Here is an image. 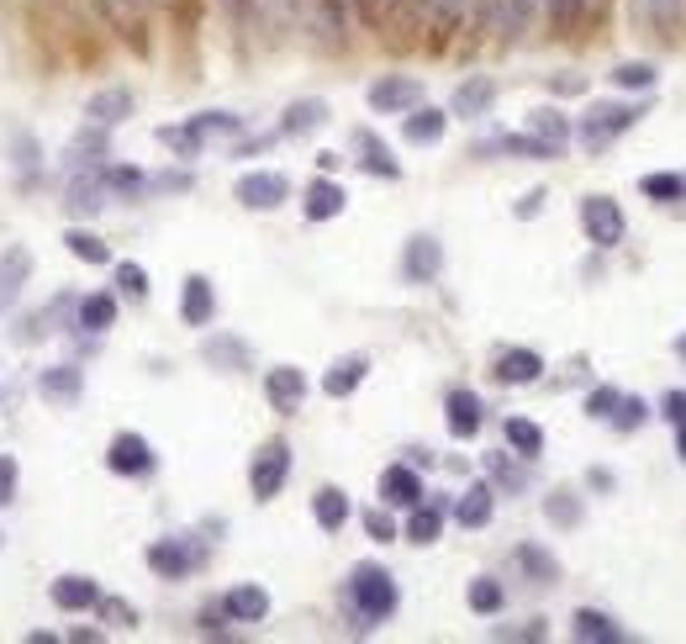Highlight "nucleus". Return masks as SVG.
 <instances>
[{
    "instance_id": "5fc2aeb1",
    "label": "nucleus",
    "mask_w": 686,
    "mask_h": 644,
    "mask_svg": "<svg viewBox=\"0 0 686 644\" xmlns=\"http://www.w3.org/2000/svg\"><path fill=\"white\" fill-rule=\"evenodd\" d=\"M539 206H545V191H533V196H523V202H518V217H533Z\"/></svg>"
},
{
    "instance_id": "603ef678",
    "label": "nucleus",
    "mask_w": 686,
    "mask_h": 644,
    "mask_svg": "<svg viewBox=\"0 0 686 644\" xmlns=\"http://www.w3.org/2000/svg\"><path fill=\"white\" fill-rule=\"evenodd\" d=\"M486 465H491V476H497V481H502V486H523V476H518V470H512V465H507V460H497V455H491V460H486Z\"/></svg>"
},
{
    "instance_id": "ea45409f",
    "label": "nucleus",
    "mask_w": 686,
    "mask_h": 644,
    "mask_svg": "<svg viewBox=\"0 0 686 644\" xmlns=\"http://www.w3.org/2000/svg\"><path fill=\"white\" fill-rule=\"evenodd\" d=\"M612 85H618V90H649V85H655V69H649V64H618V69H612Z\"/></svg>"
},
{
    "instance_id": "f704fd0d",
    "label": "nucleus",
    "mask_w": 686,
    "mask_h": 644,
    "mask_svg": "<svg viewBox=\"0 0 686 644\" xmlns=\"http://www.w3.org/2000/svg\"><path fill=\"white\" fill-rule=\"evenodd\" d=\"M639 191L655 196V202H686V175H645Z\"/></svg>"
},
{
    "instance_id": "7ed1b4c3",
    "label": "nucleus",
    "mask_w": 686,
    "mask_h": 644,
    "mask_svg": "<svg viewBox=\"0 0 686 644\" xmlns=\"http://www.w3.org/2000/svg\"><path fill=\"white\" fill-rule=\"evenodd\" d=\"M581 227H586V238L597 243V248H618V243H624V206L607 202V196H586L581 202Z\"/></svg>"
},
{
    "instance_id": "2f4dec72",
    "label": "nucleus",
    "mask_w": 686,
    "mask_h": 644,
    "mask_svg": "<svg viewBox=\"0 0 686 644\" xmlns=\"http://www.w3.org/2000/svg\"><path fill=\"white\" fill-rule=\"evenodd\" d=\"M117 322V296H85L80 302V328L85 333H106Z\"/></svg>"
},
{
    "instance_id": "e433bc0d",
    "label": "nucleus",
    "mask_w": 686,
    "mask_h": 644,
    "mask_svg": "<svg viewBox=\"0 0 686 644\" xmlns=\"http://www.w3.org/2000/svg\"><path fill=\"white\" fill-rule=\"evenodd\" d=\"M323 117H327V106H323V101H296L291 111H285L281 133H306V127H317Z\"/></svg>"
},
{
    "instance_id": "c85d7f7f",
    "label": "nucleus",
    "mask_w": 686,
    "mask_h": 644,
    "mask_svg": "<svg viewBox=\"0 0 686 644\" xmlns=\"http://www.w3.org/2000/svg\"><path fill=\"white\" fill-rule=\"evenodd\" d=\"M354 148H360L364 154V169H375V175H385V180H396V175H402V169H396V159H391V154H385V143L375 138V133H354Z\"/></svg>"
},
{
    "instance_id": "f03ea898",
    "label": "nucleus",
    "mask_w": 686,
    "mask_h": 644,
    "mask_svg": "<svg viewBox=\"0 0 686 644\" xmlns=\"http://www.w3.org/2000/svg\"><path fill=\"white\" fill-rule=\"evenodd\" d=\"M285 476H291V443H285V439H270L259 455H254L248 486H254V497H259V502H270V497H281Z\"/></svg>"
},
{
    "instance_id": "37998d69",
    "label": "nucleus",
    "mask_w": 686,
    "mask_h": 644,
    "mask_svg": "<svg viewBox=\"0 0 686 644\" xmlns=\"http://www.w3.org/2000/svg\"><path fill=\"white\" fill-rule=\"evenodd\" d=\"M612 423H618V428H639V423H645V402H639V397H618V407H612Z\"/></svg>"
},
{
    "instance_id": "a211bd4d",
    "label": "nucleus",
    "mask_w": 686,
    "mask_h": 644,
    "mask_svg": "<svg viewBox=\"0 0 686 644\" xmlns=\"http://www.w3.org/2000/svg\"><path fill=\"white\" fill-rule=\"evenodd\" d=\"M364 375H370V360H364V354H349V360H339L323 375V391H327V397H354Z\"/></svg>"
},
{
    "instance_id": "a18cd8bd",
    "label": "nucleus",
    "mask_w": 686,
    "mask_h": 644,
    "mask_svg": "<svg viewBox=\"0 0 686 644\" xmlns=\"http://www.w3.org/2000/svg\"><path fill=\"white\" fill-rule=\"evenodd\" d=\"M618 397H624V391H612V386H597V391H591V402H586V412H591V418H612Z\"/></svg>"
},
{
    "instance_id": "6e6552de",
    "label": "nucleus",
    "mask_w": 686,
    "mask_h": 644,
    "mask_svg": "<svg viewBox=\"0 0 686 644\" xmlns=\"http://www.w3.org/2000/svg\"><path fill=\"white\" fill-rule=\"evenodd\" d=\"M418 101H423V85L412 75H385V80L370 85V106L375 111H412Z\"/></svg>"
},
{
    "instance_id": "423d86ee",
    "label": "nucleus",
    "mask_w": 686,
    "mask_h": 644,
    "mask_svg": "<svg viewBox=\"0 0 686 644\" xmlns=\"http://www.w3.org/2000/svg\"><path fill=\"white\" fill-rule=\"evenodd\" d=\"M285 196H291V180L275 175V169H254V175L238 180V202L248 206V212H275Z\"/></svg>"
},
{
    "instance_id": "7c9ffc66",
    "label": "nucleus",
    "mask_w": 686,
    "mask_h": 644,
    "mask_svg": "<svg viewBox=\"0 0 686 644\" xmlns=\"http://www.w3.org/2000/svg\"><path fill=\"white\" fill-rule=\"evenodd\" d=\"M507 443H512L523 460H533V455H545V428L528 423V418H507Z\"/></svg>"
},
{
    "instance_id": "3c124183",
    "label": "nucleus",
    "mask_w": 686,
    "mask_h": 644,
    "mask_svg": "<svg viewBox=\"0 0 686 644\" xmlns=\"http://www.w3.org/2000/svg\"><path fill=\"white\" fill-rule=\"evenodd\" d=\"M497 640H545V618H528L523 628H497Z\"/></svg>"
},
{
    "instance_id": "f3484780",
    "label": "nucleus",
    "mask_w": 686,
    "mask_h": 644,
    "mask_svg": "<svg viewBox=\"0 0 686 644\" xmlns=\"http://www.w3.org/2000/svg\"><path fill=\"white\" fill-rule=\"evenodd\" d=\"M133 111V90H121V85H111V90H101L96 101L85 106V117H90V127H117L121 117Z\"/></svg>"
},
{
    "instance_id": "f8f14e48",
    "label": "nucleus",
    "mask_w": 686,
    "mask_h": 644,
    "mask_svg": "<svg viewBox=\"0 0 686 644\" xmlns=\"http://www.w3.org/2000/svg\"><path fill=\"white\" fill-rule=\"evenodd\" d=\"M223 613L233 624H259V618H270V592L264 586H233L223 597Z\"/></svg>"
},
{
    "instance_id": "a19ab883",
    "label": "nucleus",
    "mask_w": 686,
    "mask_h": 644,
    "mask_svg": "<svg viewBox=\"0 0 686 644\" xmlns=\"http://www.w3.org/2000/svg\"><path fill=\"white\" fill-rule=\"evenodd\" d=\"M518 565H523V570H533L539 582H555V576H560V565L549 560L545 549H533V544H523V549H518Z\"/></svg>"
},
{
    "instance_id": "58836bf2",
    "label": "nucleus",
    "mask_w": 686,
    "mask_h": 644,
    "mask_svg": "<svg viewBox=\"0 0 686 644\" xmlns=\"http://www.w3.org/2000/svg\"><path fill=\"white\" fill-rule=\"evenodd\" d=\"M576 21H581V0H549V27H555V38H570Z\"/></svg>"
},
{
    "instance_id": "4c0bfd02",
    "label": "nucleus",
    "mask_w": 686,
    "mask_h": 644,
    "mask_svg": "<svg viewBox=\"0 0 686 644\" xmlns=\"http://www.w3.org/2000/svg\"><path fill=\"white\" fill-rule=\"evenodd\" d=\"M464 603L476 607V613H497V607H502V586L491 582V576H476L470 592H464Z\"/></svg>"
},
{
    "instance_id": "4468645a",
    "label": "nucleus",
    "mask_w": 686,
    "mask_h": 644,
    "mask_svg": "<svg viewBox=\"0 0 686 644\" xmlns=\"http://www.w3.org/2000/svg\"><path fill=\"white\" fill-rule=\"evenodd\" d=\"M423 21H428V32H433V48H444L464 27V0H423Z\"/></svg>"
},
{
    "instance_id": "6e6d98bb",
    "label": "nucleus",
    "mask_w": 686,
    "mask_h": 644,
    "mask_svg": "<svg viewBox=\"0 0 686 644\" xmlns=\"http://www.w3.org/2000/svg\"><path fill=\"white\" fill-rule=\"evenodd\" d=\"M507 17V0H481V21H497Z\"/></svg>"
},
{
    "instance_id": "dca6fc26",
    "label": "nucleus",
    "mask_w": 686,
    "mask_h": 644,
    "mask_svg": "<svg viewBox=\"0 0 686 644\" xmlns=\"http://www.w3.org/2000/svg\"><path fill=\"white\" fill-rule=\"evenodd\" d=\"M528 138L539 143V148H545V154H560V148H566L570 143V127H566V117H560V111H533V117H528Z\"/></svg>"
},
{
    "instance_id": "393cba45",
    "label": "nucleus",
    "mask_w": 686,
    "mask_h": 644,
    "mask_svg": "<svg viewBox=\"0 0 686 644\" xmlns=\"http://www.w3.org/2000/svg\"><path fill=\"white\" fill-rule=\"evenodd\" d=\"M439 534H444V507H433V502L406 507V539H412V544H433Z\"/></svg>"
},
{
    "instance_id": "09e8293b",
    "label": "nucleus",
    "mask_w": 686,
    "mask_h": 644,
    "mask_svg": "<svg viewBox=\"0 0 686 644\" xmlns=\"http://www.w3.org/2000/svg\"><path fill=\"white\" fill-rule=\"evenodd\" d=\"M17 502V460H0V507Z\"/></svg>"
},
{
    "instance_id": "6ab92c4d",
    "label": "nucleus",
    "mask_w": 686,
    "mask_h": 644,
    "mask_svg": "<svg viewBox=\"0 0 686 644\" xmlns=\"http://www.w3.org/2000/svg\"><path fill=\"white\" fill-rule=\"evenodd\" d=\"M96 597H101V586L90 582V576H59L53 582V603L63 613H85V607H96Z\"/></svg>"
},
{
    "instance_id": "72a5a7b5",
    "label": "nucleus",
    "mask_w": 686,
    "mask_h": 644,
    "mask_svg": "<svg viewBox=\"0 0 686 644\" xmlns=\"http://www.w3.org/2000/svg\"><path fill=\"white\" fill-rule=\"evenodd\" d=\"M80 370H75V364H59V370H48V375H42V397H59V402H75V397H80Z\"/></svg>"
},
{
    "instance_id": "20e7f679",
    "label": "nucleus",
    "mask_w": 686,
    "mask_h": 644,
    "mask_svg": "<svg viewBox=\"0 0 686 644\" xmlns=\"http://www.w3.org/2000/svg\"><path fill=\"white\" fill-rule=\"evenodd\" d=\"M96 6L127 48H138V53L148 48V0H96Z\"/></svg>"
},
{
    "instance_id": "39448f33",
    "label": "nucleus",
    "mask_w": 686,
    "mask_h": 644,
    "mask_svg": "<svg viewBox=\"0 0 686 644\" xmlns=\"http://www.w3.org/2000/svg\"><path fill=\"white\" fill-rule=\"evenodd\" d=\"M639 117H645L639 106H591V111L581 117V143H586V148H602L607 138L628 133Z\"/></svg>"
},
{
    "instance_id": "49530a36",
    "label": "nucleus",
    "mask_w": 686,
    "mask_h": 644,
    "mask_svg": "<svg viewBox=\"0 0 686 644\" xmlns=\"http://www.w3.org/2000/svg\"><path fill=\"white\" fill-rule=\"evenodd\" d=\"M533 6H539V0H507V27L523 32L528 21H533Z\"/></svg>"
},
{
    "instance_id": "8fccbe9b",
    "label": "nucleus",
    "mask_w": 686,
    "mask_h": 644,
    "mask_svg": "<svg viewBox=\"0 0 686 644\" xmlns=\"http://www.w3.org/2000/svg\"><path fill=\"white\" fill-rule=\"evenodd\" d=\"M364 528H370L375 539H396V524H391V513H381V507H375V513H364Z\"/></svg>"
},
{
    "instance_id": "0eeeda50",
    "label": "nucleus",
    "mask_w": 686,
    "mask_h": 644,
    "mask_svg": "<svg viewBox=\"0 0 686 644\" xmlns=\"http://www.w3.org/2000/svg\"><path fill=\"white\" fill-rule=\"evenodd\" d=\"M106 465L117 470V476H148L154 470V449L143 433H117L111 449H106Z\"/></svg>"
},
{
    "instance_id": "c9c22d12",
    "label": "nucleus",
    "mask_w": 686,
    "mask_h": 644,
    "mask_svg": "<svg viewBox=\"0 0 686 644\" xmlns=\"http://www.w3.org/2000/svg\"><path fill=\"white\" fill-rule=\"evenodd\" d=\"M63 243H69V254H75V260H85V264H106V260H111V248H106L96 233H80V227H75Z\"/></svg>"
},
{
    "instance_id": "864d4df0",
    "label": "nucleus",
    "mask_w": 686,
    "mask_h": 644,
    "mask_svg": "<svg viewBox=\"0 0 686 644\" xmlns=\"http://www.w3.org/2000/svg\"><path fill=\"white\" fill-rule=\"evenodd\" d=\"M666 418L670 423H686V391H666Z\"/></svg>"
},
{
    "instance_id": "473e14b6",
    "label": "nucleus",
    "mask_w": 686,
    "mask_h": 644,
    "mask_svg": "<svg viewBox=\"0 0 686 644\" xmlns=\"http://www.w3.org/2000/svg\"><path fill=\"white\" fill-rule=\"evenodd\" d=\"M682 17H686V0H645V21L660 38H670L682 27Z\"/></svg>"
},
{
    "instance_id": "9b49d317",
    "label": "nucleus",
    "mask_w": 686,
    "mask_h": 644,
    "mask_svg": "<svg viewBox=\"0 0 686 644\" xmlns=\"http://www.w3.org/2000/svg\"><path fill=\"white\" fill-rule=\"evenodd\" d=\"M444 407H449V433H454V439H476V433H481V397H476V391L454 386Z\"/></svg>"
},
{
    "instance_id": "4d7b16f0",
    "label": "nucleus",
    "mask_w": 686,
    "mask_h": 644,
    "mask_svg": "<svg viewBox=\"0 0 686 644\" xmlns=\"http://www.w3.org/2000/svg\"><path fill=\"white\" fill-rule=\"evenodd\" d=\"M227 11H233V17H248V11H254V0H227Z\"/></svg>"
},
{
    "instance_id": "cd10ccee",
    "label": "nucleus",
    "mask_w": 686,
    "mask_h": 644,
    "mask_svg": "<svg viewBox=\"0 0 686 644\" xmlns=\"http://www.w3.org/2000/svg\"><path fill=\"white\" fill-rule=\"evenodd\" d=\"M27 270H32V254L27 248H11V254H0V306L11 302L27 281Z\"/></svg>"
},
{
    "instance_id": "c03bdc74",
    "label": "nucleus",
    "mask_w": 686,
    "mask_h": 644,
    "mask_svg": "<svg viewBox=\"0 0 686 644\" xmlns=\"http://www.w3.org/2000/svg\"><path fill=\"white\" fill-rule=\"evenodd\" d=\"M117 285L127 296H148V275H143V264H117Z\"/></svg>"
},
{
    "instance_id": "de8ad7c7",
    "label": "nucleus",
    "mask_w": 686,
    "mask_h": 644,
    "mask_svg": "<svg viewBox=\"0 0 686 644\" xmlns=\"http://www.w3.org/2000/svg\"><path fill=\"white\" fill-rule=\"evenodd\" d=\"M549 518H555V524H576V518H581L576 502H570V491H555V497H549Z\"/></svg>"
},
{
    "instance_id": "9d476101",
    "label": "nucleus",
    "mask_w": 686,
    "mask_h": 644,
    "mask_svg": "<svg viewBox=\"0 0 686 644\" xmlns=\"http://www.w3.org/2000/svg\"><path fill=\"white\" fill-rule=\"evenodd\" d=\"M264 397L281 407V412H296L302 397H306V375L296 370V364H281V370H270V375H264Z\"/></svg>"
},
{
    "instance_id": "4be33fe9",
    "label": "nucleus",
    "mask_w": 686,
    "mask_h": 644,
    "mask_svg": "<svg viewBox=\"0 0 686 644\" xmlns=\"http://www.w3.org/2000/svg\"><path fill=\"white\" fill-rule=\"evenodd\" d=\"M570 634H576V640H586V644H618V640H624V628L612 624L607 613H591V607H581V613L570 618Z\"/></svg>"
},
{
    "instance_id": "ddd939ff",
    "label": "nucleus",
    "mask_w": 686,
    "mask_h": 644,
    "mask_svg": "<svg viewBox=\"0 0 686 644\" xmlns=\"http://www.w3.org/2000/svg\"><path fill=\"white\" fill-rule=\"evenodd\" d=\"M545 375V360L533 354V349H502L497 354V381L502 386H528Z\"/></svg>"
},
{
    "instance_id": "a878e982",
    "label": "nucleus",
    "mask_w": 686,
    "mask_h": 644,
    "mask_svg": "<svg viewBox=\"0 0 686 644\" xmlns=\"http://www.w3.org/2000/svg\"><path fill=\"white\" fill-rule=\"evenodd\" d=\"M491 101H497V85L486 80V75H476V80H464L454 90V117H481Z\"/></svg>"
},
{
    "instance_id": "bb28decb",
    "label": "nucleus",
    "mask_w": 686,
    "mask_h": 644,
    "mask_svg": "<svg viewBox=\"0 0 686 644\" xmlns=\"http://www.w3.org/2000/svg\"><path fill=\"white\" fill-rule=\"evenodd\" d=\"M312 518H317L327 534H333V528H343V524H349V497H343L339 486H323V491L312 497Z\"/></svg>"
},
{
    "instance_id": "2eb2a0df",
    "label": "nucleus",
    "mask_w": 686,
    "mask_h": 644,
    "mask_svg": "<svg viewBox=\"0 0 686 644\" xmlns=\"http://www.w3.org/2000/svg\"><path fill=\"white\" fill-rule=\"evenodd\" d=\"M212 312H217V296H212V281L206 275H190L180 291V318L190 322V328H206L212 322Z\"/></svg>"
},
{
    "instance_id": "79ce46f5",
    "label": "nucleus",
    "mask_w": 686,
    "mask_h": 644,
    "mask_svg": "<svg viewBox=\"0 0 686 644\" xmlns=\"http://www.w3.org/2000/svg\"><path fill=\"white\" fill-rule=\"evenodd\" d=\"M96 613H101L111 628H133V624H138V613L121 603V597H96Z\"/></svg>"
},
{
    "instance_id": "c756f323",
    "label": "nucleus",
    "mask_w": 686,
    "mask_h": 644,
    "mask_svg": "<svg viewBox=\"0 0 686 644\" xmlns=\"http://www.w3.org/2000/svg\"><path fill=\"white\" fill-rule=\"evenodd\" d=\"M339 212H343V191L333 180H317L306 191V217L312 222H327V217H339Z\"/></svg>"
},
{
    "instance_id": "bf43d9fd",
    "label": "nucleus",
    "mask_w": 686,
    "mask_h": 644,
    "mask_svg": "<svg viewBox=\"0 0 686 644\" xmlns=\"http://www.w3.org/2000/svg\"><path fill=\"white\" fill-rule=\"evenodd\" d=\"M682 455H686V423H682Z\"/></svg>"
},
{
    "instance_id": "1a4fd4ad",
    "label": "nucleus",
    "mask_w": 686,
    "mask_h": 644,
    "mask_svg": "<svg viewBox=\"0 0 686 644\" xmlns=\"http://www.w3.org/2000/svg\"><path fill=\"white\" fill-rule=\"evenodd\" d=\"M381 502L385 507H418L423 502V476L412 465H385L381 470Z\"/></svg>"
},
{
    "instance_id": "412c9836",
    "label": "nucleus",
    "mask_w": 686,
    "mask_h": 644,
    "mask_svg": "<svg viewBox=\"0 0 686 644\" xmlns=\"http://www.w3.org/2000/svg\"><path fill=\"white\" fill-rule=\"evenodd\" d=\"M406 281H433V275H439V264H444V254H439V243L433 238H412L406 243Z\"/></svg>"
},
{
    "instance_id": "aec40b11",
    "label": "nucleus",
    "mask_w": 686,
    "mask_h": 644,
    "mask_svg": "<svg viewBox=\"0 0 686 644\" xmlns=\"http://www.w3.org/2000/svg\"><path fill=\"white\" fill-rule=\"evenodd\" d=\"M148 565H154L159 576H169V582H180L185 570L196 565V555H190V549H185L180 539H159L154 549H148Z\"/></svg>"
},
{
    "instance_id": "b1692460",
    "label": "nucleus",
    "mask_w": 686,
    "mask_h": 644,
    "mask_svg": "<svg viewBox=\"0 0 686 644\" xmlns=\"http://www.w3.org/2000/svg\"><path fill=\"white\" fill-rule=\"evenodd\" d=\"M491 507H497V491H491V486H470V491H464L460 497V507H454V518H460L464 528H486L491 524Z\"/></svg>"
},
{
    "instance_id": "f257e3e1",
    "label": "nucleus",
    "mask_w": 686,
    "mask_h": 644,
    "mask_svg": "<svg viewBox=\"0 0 686 644\" xmlns=\"http://www.w3.org/2000/svg\"><path fill=\"white\" fill-rule=\"evenodd\" d=\"M349 603L360 613L364 624H381L396 613V582L385 576L381 565H360L354 576H349Z\"/></svg>"
},
{
    "instance_id": "13d9d810",
    "label": "nucleus",
    "mask_w": 686,
    "mask_h": 644,
    "mask_svg": "<svg viewBox=\"0 0 686 644\" xmlns=\"http://www.w3.org/2000/svg\"><path fill=\"white\" fill-rule=\"evenodd\" d=\"M676 354H682V360H686V333H682V339H676Z\"/></svg>"
},
{
    "instance_id": "5701e85b",
    "label": "nucleus",
    "mask_w": 686,
    "mask_h": 644,
    "mask_svg": "<svg viewBox=\"0 0 686 644\" xmlns=\"http://www.w3.org/2000/svg\"><path fill=\"white\" fill-rule=\"evenodd\" d=\"M444 111H433V106H412L406 111V121H402V138L406 143H439L444 138Z\"/></svg>"
}]
</instances>
